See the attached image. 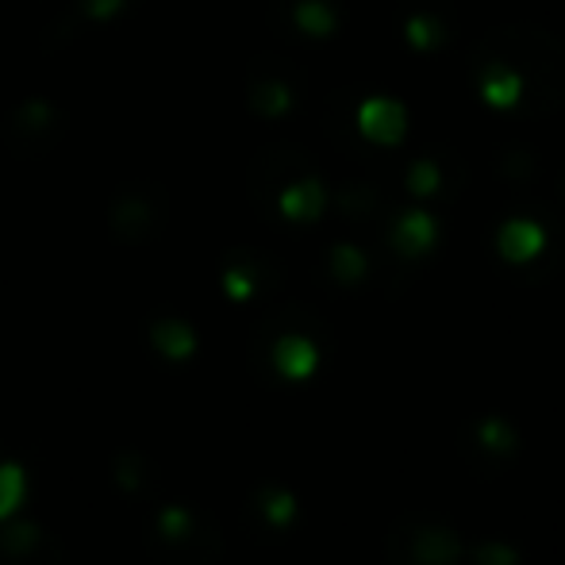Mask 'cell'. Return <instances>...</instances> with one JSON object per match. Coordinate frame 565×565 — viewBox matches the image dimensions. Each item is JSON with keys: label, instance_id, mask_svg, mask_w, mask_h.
Listing matches in <instances>:
<instances>
[{"label": "cell", "instance_id": "6da1fadb", "mask_svg": "<svg viewBox=\"0 0 565 565\" xmlns=\"http://www.w3.org/2000/svg\"><path fill=\"white\" fill-rule=\"evenodd\" d=\"M162 193H150L147 201H142V193L139 189H127L124 193V201H119V209L113 212V224L119 235H127V238H139V224H150L154 227V220H158V209H154V201ZM162 224V220H158Z\"/></svg>", "mask_w": 565, "mask_h": 565}, {"label": "cell", "instance_id": "7a4b0ae2", "mask_svg": "<svg viewBox=\"0 0 565 565\" xmlns=\"http://www.w3.org/2000/svg\"><path fill=\"white\" fill-rule=\"evenodd\" d=\"M274 354H277V370L289 373V377H305V373L316 365L312 342H308V339H297V335H289V339L277 342Z\"/></svg>", "mask_w": 565, "mask_h": 565}, {"label": "cell", "instance_id": "3957f363", "mask_svg": "<svg viewBox=\"0 0 565 565\" xmlns=\"http://www.w3.org/2000/svg\"><path fill=\"white\" fill-rule=\"evenodd\" d=\"M539 246H543V235H539L531 224L504 227V254H508V258H531Z\"/></svg>", "mask_w": 565, "mask_h": 565}, {"label": "cell", "instance_id": "277c9868", "mask_svg": "<svg viewBox=\"0 0 565 565\" xmlns=\"http://www.w3.org/2000/svg\"><path fill=\"white\" fill-rule=\"evenodd\" d=\"M477 435H481L484 450H492V454H512L515 450V431L504 424V419H484Z\"/></svg>", "mask_w": 565, "mask_h": 565}, {"label": "cell", "instance_id": "5b68a950", "mask_svg": "<svg viewBox=\"0 0 565 565\" xmlns=\"http://www.w3.org/2000/svg\"><path fill=\"white\" fill-rule=\"evenodd\" d=\"M396 243H401L408 254L424 250V246L431 243V220H427V216H408L401 224V235H396Z\"/></svg>", "mask_w": 565, "mask_h": 565}, {"label": "cell", "instance_id": "8992f818", "mask_svg": "<svg viewBox=\"0 0 565 565\" xmlns=\"http://www.w3.org/2000/svg\"><path fill=\"white\" fill-rule=\"evenodd\" d=\"M316 209H320L316 185H297L292 193H285V212L289 216H316Z\"/></svg>", "mask_w": 565, "mask_h": 565}, {"label": "cell", "instance_id": "52a82bcc", "mask_svg": "<svg viewBox=\"0 0 565 565\" xmlns=\"http://www.w3.org/2000/svg\"><path fill=\"white\" fill-rule=\"evenodd\" d=\"M23 492V473L15 466H0V515H8L15 508Z\"/></svg>", "mask_w": 565, "mask_h": 565}, {"label": "cell", "instance_id": "ba28073f", "mask_svg": "<svg viewBox=\"0 0 565 565\" xmlns=\"http://www.w3.org/2000/svg\"><path fill=\"white\" fill-rule=\"evenodd\" d=\"M477 565H520V554L512 551V546H504V543H484V546H477Z\"/></svg>", "mask_w": 565, "mask_h": 565}, {"label": "cell", "instance_id": "9c48e42d", "mask_svg": "<svg viewBox=\"0 0 565 565\" xmlns=\"http://www.w3.org/2000/svg\"><path fill=\"white\" fill-rule=\"evenodd\" d=\"M262 504H266V515L274 523H285L292 515V497H285V492H277V489L262 492Z\"/></svg>", "mask_w": 565, "mask_h": 565}, {"label": "cell", "instance_id": "30bf717a", "mask_svg": "<svg viewBox=\"0 0 565 565\" xmlns=\"http://www.w3.org/2000/svg\"><path fill=\"white\" fill-rule=\"evenodd\" d=\"M335 269L342 281H354L358 274H362V254H354L350 246H342V250L335 254Z\"/></svg>", "mask_w": 565, "mask_h": 565}]
</instances>
